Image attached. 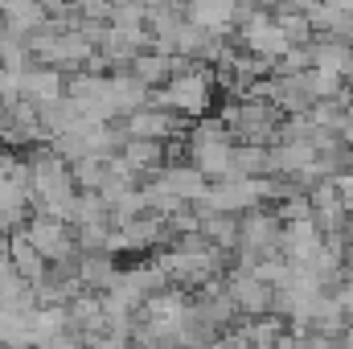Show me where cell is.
<instances>
[{
	"instance_id": "1",
	"label": "cell",
	"mask_w": 353,
	"mask_h": 349,
	"mask_svg": "<svg viewBox=\"0 0 353 349\" xmlns=\"http://www.w3.org/2000/svg\"><path fill=\"white\" fill-rule=\"evenodd\" d=\"M218 119H222V128H226V136H230V144H275V132H279V123H283V111L279 107H271L263 99H230L222 111H218Z\"/></svg>"
},
{
	"instance_id": "2",
	"label": "cell",
	"mask_w": 353,
	"mask_h": 349,
	"mask_svg": "<svg viewBox=\"0 0 353 349\" xmlns=\"http://www.w3.org/2000/svg\"><path fill=\"white\" fill-rule=\"evenodd\" d=\"M161 185L173 193L176 201H197V197L205 193V185H210V181L197 173L193 165L176 161V165H165V169H161Z\"/></svg>"
},
{
	"instance_id": "3",
	"label": "cell",
	"mask_w": 353,
	"mask_h": 349,
	"mask_svg": "<svg viewBox=\"0 0 353 349\" xmlns=\"http://www.w3.org/2000/svg\"><path fill=\"white\" fill-rule=\"evenodd\" d=\"M128 74L140 83V87L157 90L165 87L169 79H173V58H165V54H152V50H144V54H136L132 62H128Z\"/></svg>"
},
{
	"instance_id": "4",
	"label": "cell",
	"mask_w": 353,
	"mask_h": 349,
	"mask_svg": "<svg viewBox=\"0 0 353 349\" xmlns=\"http://www.w3.org/2000/svg\"><path fill=\"white\" fill-rule=\"evenodd\" d=\"M271 165H267V148L259 144H234L230 148V177H267Z\"/></svg>"
}]
</instances>
